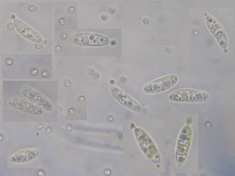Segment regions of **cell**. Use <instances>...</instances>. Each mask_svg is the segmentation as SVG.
<instances>
[{"mask_svg":"<svg viewBox=\"0 0 235 176\" xmlns=\"http://www.w3.org/2000/svg\"><path fill=\"white\" fill-rule=\"evenodd\" d=\"M37 73V71L36 70H33L31 72V74L33 75L36 74Z\"/></svg>","mask_w":235,"mask_h":176,"instance_id":"10","label":"cell"},{"mask_svg":"<svg viewBox=\"0 0 235 176\" xmlns=\"http://www.w3.org/2000/svg\"><path fill=\"white\" fill-rule=\"evenodd\" d=\"M43 74H45L43 75V76L44 75V76H46L48 74V73H47V72H43Z\"/></svg>","mask_w":235,"mask_h":176,"instance_id":"11","label":"cell"},{"mask_svg":"<svg viewBox=\"0 0 235 176\" xmlns=\"http://www.w3.org/2000/svg\"><path fill=\"white\" fill-rule=\"evenodd\" d=\"M14 23L16 30L24 37L33 41H41L42 38L38 33L20 20L15 19Z\"/></svg>","mask_w":235,"mask_h":176,"instance_id":"8","label":"cell"},{"mask_svg":"<svg viewBox=\"0 0 235 176\" xmlns=\"http://www.w3.org/2000/svg\"><path fill=\"white\" fill-rule=\"evenodd\" d=\"M21 91L22 94L30 101L46 111H51L52 104L45 95L29 87H21Z\"/></svg>","mask_w":235,"mask_h":176,"instance_id":"4","label":"cell"},{"mask_svg":"<svg viewBox=\"0 0 235 176\" xmlns=\"http://www.w3.org/2000/svg\"><path fill=\"white\" fill-rule=\"evenodd\" d=\"M177 75L170 74L157 78L146 84L144 92L149 94L159 93L166 91L174 86L177 82Z\"/></svg>","mask_w":235,"mask_h":176,"instance_id":"2","label":"cell"},{"mask_svg":"<svg viewBox=\"0 0 235 176\" xmlns=\"http://www.w3.org/2000/svg\"><path fill=\"white\" fill-rule=\"evenodd\" d=\"M115 97L122 105L132 110L138 111L141 109L140 104L136 100L122 90L116 89Z\"/></svg>","mask_w":235,"mask_h":176,"instance_id":"9","label":"cell"},{"mask_svg":"<svg viewBox=\"0 0 235 176\" xmlns=\"http://www.w3.org/2000/svg\"><path fill=\"white\" fill-rule=\"evenodd\" d=\"M10 105L13 107L29 114L39 115L43 113V110L31 101L27 100L14 98L9 102Z\"/></svg>","mask_w":235,"mask_h":176,"instance_id":"7","label":"cell"},{"mask_svg":"<svg viewBox=\"0 0 235 176\" xmlns=\"http://www.w3.org/2000/svg\"><path fill=\"white\" fill-rule=\"evenodd\" d=\"M71 43L82 46H101L108 44V38L98 34L80 33L73 35L69 38Z\"/></svg>","mask_w":235,"mask_h":176,"instance_id":"3","label":"cell"},{"mask_svg":"<svg viewBox=\"0 0 235 176\" xmlns=\"http://www.w3.org/2000/svg\"><path fill=\"white\" fill-rule=\"evenodd\" d=\"M192 138V131L189 125L182 129L179 136L177 147L178 161L181 164L185 163L188 154Z\"/></svg>","mask_w":235,"mask_h":176,"instance_id":"5","label":"cell"},{"mask_svg":"<svg viewBox=\"0 0 235 176\" xmlns=\"http://www.w3.org/2000/svg\"><path fill=\"white\" fill-rule=\"evenodd\" d=\"M210 98V94L206 92L189 88L176 90L168 96L170 100L181 103H202L207 101Z\"/></svg>","mask_w":235,"mask_h":176,"instance_id":"1","label":"cell"},{"mask_svg":"<svg viewBox=\"0 0 235 176\" xmlns=\"http://www.w3.org/2000/svg\"><path fill=\"white\" fill-rule=\"evenodd\" d=\"M40 153V150L34 148H26L13 153L10 157L12 163L21 164L30 162L36 158Z\"/></svg>","mask_w":235,"mask_h":176,"instance_id":"6","label":"cell"}]
</instances>
